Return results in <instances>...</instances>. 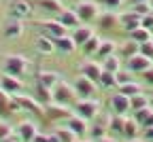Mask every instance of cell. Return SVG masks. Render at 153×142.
<instances>
[{"instance_id": "obj_37", "label": "cell", "mask_w": 153, "mask_h": 142, "mask_svg": "<svg viewBox=\"0 0 153 142\" xmlns=\"http://www.w3.org/2000/svg\"><path fill=\"white\" fill-rule=\"evenodd\" d=\"M55 134H57V138H60V142H74L76 138H79V136H76V134L68 127V125H66V127H57Z\"/></svg>"}, {"instance_id": "obj_49", "label": "cell", "mask_w": 153, "mask_h": 142, "mask_svg": "<svg viewBox=\"0 0 153 142\" xmlns=\"http://www.w3.org/2000/svg\"><path fill=\"white\" fill-rule=\"evenodd\" d=\"M145 127H153V112H151V115H149V119L145 121V125H143V129H145Z\"/></svg>"}, {"instance_id": "obj_39", "label": "cell", "mask_w": 153, "mask_h": 142, "mask_svg": "<svg viewBox=\"0 0 153 142\" xmlns=\"http://www.w3.org/2000/svg\"><path fill=\"white\" fill-rule=\"evenodd\" d=\"M153 112V108L151 106H145V108H140V110H134V119H136V123L143 127L145 125V121L149 119V115Z\"/></svg>"}, {"instance_id": "obj_33", "label": "cell", "mask_w": 153, "mask_h": 142, "mask_svg": "<svg viewBox=\"0 0 153 142\" xmlns=\"http://www.w3.org/2000/svg\"><path fill=\"white\" fill-rule=\"evenodd\" d=\"M98 83L104 87V89H111L117 85V76H115V72H108V70H102L100 78H98Z\"/></svg>"}, {"instance_id": "obj_6", "label": "cell", "mask_w": 153, "mask_h": 142, "mask_svg": "<svg viewBox=\"0 0 153 142\" xmlns=\"http://www.w3.org/2000/svg\"><path fill=\"white\" fill-rule=\"evenodd\" d=\"M70 115H74V110H70L66 104H60V102H51L45 104V119L49 121H66Z\"/></svg>"}, {"instance_id": "obj_38", "label": "cell", "mask_w": 153, "mask_h": 142, "mask_svg": "<svg viewBox=\"0 0 153 142\" xmlns=\"http://www.w3.org/2000/svg\"><path fill=\"white\" fill-rule=\"evenodd\" d=\"M106 125H89V136H91V140H96V142H98V140H102V138H106Z\"/></svg>"}, {"instance_id": "obj_45", "label": "cell", "mask_w": 153, "mask_h": 142, "mask_svg": "<svg viewBox=\"0 0 153 142\" xmlns=\"http://www.w3.org/2000/svg\"><path fill=\"white\" fill-rule=\"evenodd\" d=\"M140 26H143V28H147V30H153V15H151V13L143 17V21H140Z\"/></svg>"}, {"instance_id": "obj_48", "label": "cell", "mask_w": 153, "mask_h": 142, "mask_svg": "<svg viewBox=\"0 0 153 142\" xmlns=\"http://www.w3.org/2000/svg\"><path fill=\"white\" fill-rule=\"evenodd\" d=\"M32 142H47V136H43V134H36Z\"/></svg>"}, {"instance_id": "obj_30", "label": "cell", "mask_w": 153, "mask_h": 142, "mask_svg": "<svg viewBox=\"0 0 153 142\" xmlns=\"http://www.w3.org/2000/svg\"><path fill=\"white\" fill-rule=\"evenodd\" d=\"M123 125H126V119H123V115L113 112V115L108 117V123H106V127H108L111 132H115V134H121V132H123Z\"/></svg>"}, {"instance_id": "obj_16", "label": "cell", "mask_w": 153, "mask_h": 142, "mask_svg": "<svg viewBox=\"0 0 153 142\" xmlns=\"http://www.w3.org/2000/svg\"><path fill=\"white\" fill-rule=\"evenodd\" d=\"M2 34H4V38H9V40H15V38H19L24 34V21L22 19H9L7 21V26H4V30H2Z\"/></svg>"}, {"instance_id": "obj_7", "label": "cell", "mask_w": 153, "mask_h": 142, "mask_svg": "<svg viewBox=\"0 0 153 142\" xmlns=\"http://www.w3.org/2000/svg\"><path fill=\"white\" fill-rule=\"evenodd\" d=\"M41 30H43V34H47L51 38H60V36L68 34V28L60 19H45V21H41Z\"/></svg>"}, {"instance_id": "obj_20", "label": "cell", "mask_w": 153, "mask_h": 142, "mask_svg": "<svg viewBox=\"0 0 153 142\" xmlns=\"http://www.w3.org/2000/svg\"><path fill=\"white\" fill-rule=\"evenodd\" d=\"M34 49L41 53V55H51L55 51V43H53V38L47 36V34H41L36 38V43H34Z\"/></svg>"}, {"instance_id": "obj_24", "label": "cell", "mask_w": 153, "mask_h": 142, "mask_svg": "<svg viewBox=\"0 0 153 142\" xmlns=\"http://www.w3.org/2000/svg\"><path fill=\"white\" fill-rule=\"evenodd\" d=\"M15 108H17V104L13 102V95L7 93L4 89H0V115L7 117V115H11Z\"/></svg>"}, {"instance_id": "obj_56", "label": "cell", "mask_w": 153, "mask_h": 142, "mask_svg": "<svg viewBox=\"0 0 153 142\" xmlns=\"http://www.w3.org/2000/svg\"><path fill=\"white\" fill-rule=\"evenodd\" d=\"M74 142H85V140H79V138H76V140H74Z\"/></svg>"}, {"instance_id": "obj_27", "label": "cell", "mask_w": 153, "mask_h": 142, "mask_svg": "<svg viewBox=\"0 0 153 142\" xmlns=\"http://www.w3.org/2000/svg\"><path fill=\"white\" fill-rule=\"evenodd\" d=\"M34 98H36L41 104H49L51 100H53V91L47 89V87H43L41 83H34Z\"/></svg>"}, {"instance_id": "obj_2", "label": "cell", "mask_w": 153, "mask_h": 142, "mask_svg": "<svg viewBox=\"0 0 153 142\" xmlns=\"http://www.w3.org/2000/svg\"><path fill=\"white\" fill-rule=\"evenodd\" d=\"M72 110H74V115H79V117L91 121V119L98 117L100 104L96 102V100H91V98H81L79 102H74V108H72Z\"/></svg>"}, {"instance_id": "obj_15", "label": "cell", "mask_w": 153, "mask_h": 142, "mask_svg": "<svg viewBox=\"0 0 153 142\" xmlns=\"http://www.w3.org/2000/svg\"><path fill=\"white\" fill-rule=\"evenodd\" d=\"M98 26H100V30H115L119 26V15L115 13V11H102L100 15H98Z\"/></svg>"}, {"instance_id": "obj_52", "label": "cell", "mask_w": 153, "mask_h": 142, "mask_svg": "<svg viewBox=\"0 0 153 142\" xmlns=\"http://www.w3.org/2000/svg\"><path fill=\"white\" fill-rule=\"evenodd\" d=\"M128 142H147V140H143V138H132V140H128Z\"/></svg>"}, {"instance_id": "obj_50", "label": "cell", "mask_w": 153, "mask_h": 142, "mask_svg": "<svg viewBox=\"0 0 153 142\" xmlns=\"http://www.w3.org/2000/svg\"><path fill=\"white\" fill-rule=\"evenodd\" d=\"M47 142H60V138H57V134L53 132L51 136H47Z\"/></svg>"}, {"instance_id": "obj_53", "label": "cell", "mask_w": 153, "mask_h": 142, "mask_svg": "<svg viewBox=\"0 0 153 142\" xmlns=\"http://www.w3.org/2000/svg\"><path fill=\"white\" fill-rule=\"evenodd\" d=\"M149 106H151V108H153V91H151V93H149Z\"/></svg>"}, {"instance_id": "obj_42", "label": "cell", "mask_w": 153, "mask_h": 142, "mask_svg": "<svg viewBox=\"0 0 153 142\" xmlns=\"http://www.w3.org/2000/svg\"><path fill=\"white\" fill-rule=\"evenodd\" d=\"M140 53H143L145 57L153 59V43H151V40H149V43H143V45H140Z\"/></svg>"}, {"instance_id": "obj_43", "label": "cell", "mask_w": 153, "mask_h": 142, "mask_svg": "<svg viewBox=\"0 0 153 142\" xmlns=\"http://www.w3.org/2000/svg\"><path fill=\"white\" fill-rule=\"evenodd\" d=\"M115 76H117V85H123V83H130V81H134L130 72H121V70L115 74Z\"/></svg>"}, {"instance_id": "obj_1", "label": "cell", "mask_w": 153, "mask_h": 142, "mask_svg": "<svg viewBox=\"0 0 153 142\" xmlns=\"http://www.w3.org/2000/svg\"><path fill=\"white\" fill-rule=\"evenodd\" d=\"M2 70H4L7 74H11V76L22 78V76H26V74H28V70H30V62H28L24 55H15V53H11V55H7V57H4V62H2Z\"/></svg>"}, {"instance_id": "obj_58", "label": "cell", "mask_w": 153, "mask_h": 142, "mask_svg": "<svg viewBox=\"0 0 153 142\" xmlns=\"http://www.w3.org/2000/svg\"><path fill=\"white\" fill-rule=\"evenodd\" d=\"M151 15H153V11H151Z\"/></svg>"}, {"instance_id": "obj_18", "label": "cell", "mask_w": 153, "mask_h": 142, "mask_svg": "<svg viewBox=\"0 0 153 142\" xmlns=\"http://www.w3.org/2000/svg\"><path fill=\"white\" fill-rule=\"evenodd\" d=\"M60 74L57 72H51V70H41L36 74V83H41L43 87H47V89H53L57 83H60Z\"/></svg>"}, {"instance_id": "obj_23", "label": "cell", "mask_w": 153, "mask_h": 142, "mask_svg": "<svg viewBox=\"0 0 153 142\" xmlns=\"http://www.w3.org/2000/svg\"><path fill=\"white\" fill-rule=\"evenodd\" d=\"M91 36H94V30H91L89 26H76L74 32H72V38H74L76 47H83Z\"/></svg>"}, {"instance_id": "obj_13", "label": "cell", "mask_w": 153, "mask_h": 142, "mask_svg": "<svg viewBox=\"0 0 153 142\" xmlns=\"http://www.w3.org/2000/svg\"><path fill=\"white\" fill-rule=\"evenodd\" d=\"M126 62H128V70H130V72H145L147 68H151V66H153V59L145 57L140 51L134 55V57L126 59Z\"/></svg>"}, {"instance_id": "obj_19", "label": "cell", "mask_w": 153, "mask_h": 142, "mask_svg": "<svg viewBox=\"0 0 153 142\" xmlns=\"http://www.w3.org/2000/svg\"><path fill=\"white\" fill-rule=\"evenodd\" d=\"M102 70H104V68H102L100 62H83V64H81V74L87 76V78H91V81H96V83H98Z\"/></svg>"}, {"instance_id": "obj_4", "label": "cell", "mask_w": 153, "mask_h": 142, "mask_svg": "<svg viewBox=\"0 0 153 142\" xmlns=\"http://www.w3.org/2000/svg\"><path fill=\"white\" fill-rule=\"evenodd\" d=\"M74 11H76V15H79L81 24H91L94 19H98V15H100L98 4L91 2V0H79V4L74 7Z\"/></svg>"}, {"instance_id": "obj_41", "label": "cell", "mask_w": 153, "mask_h": 142, "mask_svg": "<svg viewBox=\"0 0 153 142\" xmlns=\"http://www.w3.org/2000/svg\"><path fill=\"white\" fill-rule=\"evenodd\" d=\"M9 136H13V127L7 123V121H0V142H4Z\"/></svg>"}, {"instance_id": "obj_36", "label": "cell", "mask_w": 153, "mask_h": 142, "mask_svg": "<svg viewBox=\"0 0 153 142\" xmlns=\"http://www.w3.org/2000/svg\"><path fill=\"white\" fill-rule=\"evenodd\" d=\"M100 43H102V40L94 34V36L87 40V43H85L81 49H83V53H85V55H96V51H98V47H100Z\"/></svg>"}, {"instance_id": "obj_12", "label": "cell", "mask_w": 153, "mask_h": 142, "mask_svg": "<svg viewBox=\"0 0 153 142\" xmlns=\"http://www.w3.org/2000/svg\"><path fill=\"white\" fill-rule=\"evenodd\" d=\"M11 17L13 19H28V17H32V4L28 2V0H15V2L11 4Z\"/></svg>"}, {"instance_id": "obj_51", "label": "cell", "mask_w": 153, "mask_h": 142, "mask_svg": "<svg viewBox=\"0 0 153 142\" xmlns=\"http://www.w3.org/2000/svg\"><path fill=\"white\" fill-rule=\"evenodd\" d=\"M4 142H22V140H19V136H17V134H13V136H9Z\"/></svg>"}, {"instance_id": "obj_3", "label": "cell", "mask_w": 153, "mask_h": 142, "mask_svg": "<svg viewBox=\"0 0 153 142\" xmlns=\"http://www.w3.org/2000/svg\"><path fill=\"white\" fill-rule=\"evenodd\" d=\"M13 102L17 104V108H22V110L34 112L36 117H45V104H41V102H38L36 98H32V95L17 93V95H13Z\"/></svg>"}, {"instance_id": "obj_11", "label": "cell", "mask_w": 153, "mask_h": 142, "mask_svg": "<svg viewBox=\"0 0 153 142\" xmlns=\"http://www.w3.org/2000/svg\"><path fill=\"white\" fill-rule=\"evenodd\" d=\"M140 21H143V17H140L138 13H134V11H126V13L119 15V24H121V28H123L128 34L134 32L136 28H140Z\"/></svg>"}, {"instance_id": "obj_26", "label": "cell", "mask_w": 153, "mask_h": 142, "mask_svg": "<svg viewBox=\"0 0 153 142\" xmlns=\"http://www.w3.org/2000/svg\"><path fill=\"white\" fill-rule=\"evenodd\" d=\"M140 51V45L138 43H134V40L130 38L128 43H123L121 47H119V55H121V59H130V57H134Z\"/></svg>"}, {"instance_id": "obj_47", "label": "cell", "mask_w": 153, "mask_h": 142, "mask_svg": "<svg viewBox=\"0 0 153 142\" xmlns=\"http://www.w3.org/2000/svg\"><path fill=\"white\" fill-rule=\"evenodd\" d=\"M143 136H145V140H153V127H145Z\"/></svg>"}, {"instance_id": "obj_59", "label": "cell", "mask_w": 153, "mask_h": 142, "mask_svg": "<svg viewBox=\"0 0 153 142\" xmlns=\"http://www.w3.org/2000/svg\"><path fill=\"white\" fill-rule=\"evenodd\" d=\"M151 32H153V30H151Z\"/></svg>"}, {"instance_id": "obj_54", "label": "cell", "mask_w": 153, "mask_h": 142, "mask_svg": "<svg viewBox=\"0 0 153 142\" xmlns=\"http://www.w3.org/2000/svg\"><path fill=\"white\" fill-rule=\"evenodd\" d=\"M98 142H115V140H111V138H102V140H98Z\"/></svg>"}, {"instance_id": "obj_17", "label": "cell", "mask_w": 153, "mask_h": 142, "mask_svg": "<svg viewBox=\"0 0 153 142\" xmlns=\"http://www.w3.org/2000/svg\"><path fill=\"white\" fill-rule=\"evenodd\" d=\"M66 125H68L76 136H83V134L89 129V121L83 119V117H79V115H70V117L66 119Z\"/></svg>"}, {"instance_id": "obj_44", "label": "cell", "mask_w": 153, "mask_h": 142, "mask_svg": "<svg viewBox=\"0 0 153 142\" xmlns=\"http://www.w3.org/2000/svg\"><path fill=\"white\" fill-rule=\"evenodd\" d=\"M121 2H123V0H102V4H104L108 11H115V9H119V7H121Z\"/></svg>"}, {"instance_id": "obj_46", "label": "cell", "mask_w": 153, "mask_h": 142, "mask_svg": "<svg viewBox=\"0 0 153 142\" xmlns=\"http://www.w3.org/2000/svg\"><path fill=\"white\" fill-rule=\"evenodd\" d=\"M143 81H145L147 85H153V66H151V68H147V70L143 72Z\"/></svg>"}, {"instance_id": "obj_32", "label": "cell", "mask_w": 153, "mask_h": 142, "mask_svg": "<svg viewBox=\"0 0 153 142\" xmlns=\"http://www.w3.org/2000/svg\"><path fill=\"white\" fill-rule=\"evenodd\" d=\"M102 68L108 70V72H115V74H117V72L121 70L119 57H117V55H108V57H104V59H102Z\"/></svg>"}, {"instance_id": "obj_25", "label": "cell", "mask_w": 153, "mask_h": 142, "mask_svg": "<svg viewBox=\"0 0 153 142\" xmlns=\"http://www.w3.org/2000/svg\"><path fill=\"white\" fill-rule=\"evenodd\" d=\"M143 127L136 123V119H126V125H123V132H121V136L126 138V140H132V138H138V132H140Z\"/></svg>"}, {"instance_id": "obj_35", "label": "cell", "mask_w": 153, "mask_h": 142, "mask_svg": "<svg viewBox=\"0 0 153 142\" xmlns=\"http://www.w3.org/2000/svg\"><path fill=\"white\" fill-rule=\"evenodd\" d=\"M117 87H119V93H126V95H130V98L143 91L136 81H130V83H123V85H117Z\"/></svg>"}, {"instance_id": "obj_21", "label": "cell", "mask_w": 153, "mask_h": 142, "mask_svg": "<svg viewBox=\"0 0 153 142\" xmlns=\"http://www.w3.org/2000/svg\"><path fill=\"white\" fill-rule=\"evenodd\" d=\"M53 43H55V51H60V53H72L76 49V43H74L72 34H64L60 38H53Z\"/></svg>"}, {"instance_id": "obj_55", "label": "cell", "mask_w": 153, "mask_h": 142, "mask_svg": "<svg viewBox=\"0 0 153 142\" xmlns=\"http://www.w3.org/2000/svg\"><path fill=\"white\" fill-rule=\"evenodd\" d=\"M134 2H151V0H132V4Z\"/></svg>"}, {"instance_id": "obj_8", "label": "cell", "mask_w": 153, "mask_h": 142, "mask_svg": "<svg viewBox=\"0 0 153 142\" xmlns=\"http://www.w3.org/2000/svg\"><path fill=\"white\" fill-rule=\"evenodd\" d=\"M108 104H111V110H113V112H117V115H126L128 110H132L130 95H126V93H119V91L115 93V95H111Z\"/></svg>"}, {"instance_id": "obj_5", "label": "cell", "mask_w": 153, "mask_h": 142, "mask_svg": "<svg viewBox=\"0 0 153 142\" xmlns=\"http://www.w3.org/2000/svg\"><path fill=\"white\" fill-rule=\"evenodd\" d=\"M51 91H53V102H60V104H66V106L74 102V98H79L74 91V85H68L64 81H60Z\"/></svg>"}, {"instance_id": "obj_40", "label": "cell", "mask_w": 153, "mask_h": 142, "mask_svg": "<svg viewBox=\"0 0 153 142\" xmlns=\"http://www.w3.org/2000/svg\"><path fill=\"white\" fill-rule=\"evenodd\" d=\"M132 11L138 13L140 17H145V15H149V13L153 11V7H151V2H134V4H132Z\"/></svg>"}, {"instance_id": "obj_31", "label": "cell", "mask_w": 153, "mask_h": 142, "mask_svg": "<svg viewBox=\"0 0 153 142\" xmlns=\"http://www.w3.org/2000/svg\"><path fill=\"white\" fill-rule=\"evenodd\" d=\"M38 7H41L43 11H47V13H55V15H60L64 11L60 0H38Z\"/></svg>"}, {"instance_id": "obj_28", "label": "cell", "mask_w": 153, "mask_h": 142, "mask_svg": "<svg viewBox=\"0 0 153 142\" xmlns=\"http://www.w3.org/2000/svg\"><path fill=\"white\" fill-rule=\"evenodd\" d=\"M117 49H119V47H117L115 40H102L100 47H98V51H96V55H98L100 59H104V57H108V55H115V51H117Z\"/></svg>"}, {"instance_id": "obj_9", "label": "cell", "mask_w": 153, "mask_h": 142, "mask_svg": "<svg viewBox=\"0 0 153 142\" xmlns=\"http://www.w3.org/2000/svg\"><path fill=\"white\" fill-rule=\"evenodd\" d=\"M72 85H74V91H76L79 98H91L96 93V81H91V78H87L83 74L76 78Z\"/></svg>"}, {"instance_id": "obj_22", "label": "cell", "mask_w": 153, "mask_h": 142, "mask_svg": "<svg viewBox=\"0 0 153 142\" xmlns=\"http://www.w3.org/2000/svg\"><path fill=\"white\" fill-rule=\"evenodd\" d=\"M57 19L66 26V28H76V26H81V19H79V15H76V11L74 9H64L60 15H57Z\"/></svg>"}, {"instance_id": "obj_14", "label": "cell", "mask_w": 153, "mask_h": 142, "mask_svg": "<svg viewBox=\"0 0 153 142\" xmlns=\"http://www.w3.org/2000/svg\"><path fill=\"white\" fill-rule=\"evenodd\" d=\"M15 134L19 136V140H22V142H32L34 136L38 134V127L32 123V121H22V123L17 125Z\"/></svg>"}, {"instance_id": "obj_34", "label": "cell", "mask_w": 153, "mask_h": 142, "mask_svg": "<svg viewBox=\"0 0 153 142\" xmlns=\"http://www.w3.org/2000/svg\"><path fill=\"white\" fill-rule=\"evenodd\" d=\"M130 102H132V110H140V108L149 106V95L140 91V93H136V95H132Z\"/></svg>"}, {"instance_id": "obj_10", "label": "cell", "mask_w": 153, "mask_h": 142, "mask_svg": "<svg viewBox=\"0 0 153 142\" xmlns=\"http://www.w3.org/2000/svg\"><path fill=\"white\" fill-rule=\"evenodd\" d=\"M0 89H4V91L11 93V95H17V93H22L24 83H22V78H17V76H11V74H7V72H2V76H0Z\"/></svg>"}, {"instance_id": "obj_29", "label": "cell", "mask_w": 153, "mask_h": 142, "mask_svg": "<svg viewBox=\"0 0 153 142\" xmlns=\"http://www.w3.org/2000/svg\"><path fill=\"white\" fill-rule=\"evenodd\" d=\"M130 38L134 40V43H138V45H143V43H149V40L153 38V32L140 26V28H136L134 32H130Z\"/></svg>"}, {"instance_id": "obj_57", "label": "cell", "mask_w": 153, "mask_h": 142, "mask_svg": "<svg viewBox=\"0 0 153 142\" xmlns=\"http://www.w3.org/2000/svg\"><path fill=\"white\" fill-rule=\"evenodd\" d=\"M151 43H153V38H151Z\"/></svg>"}]
</instances>
